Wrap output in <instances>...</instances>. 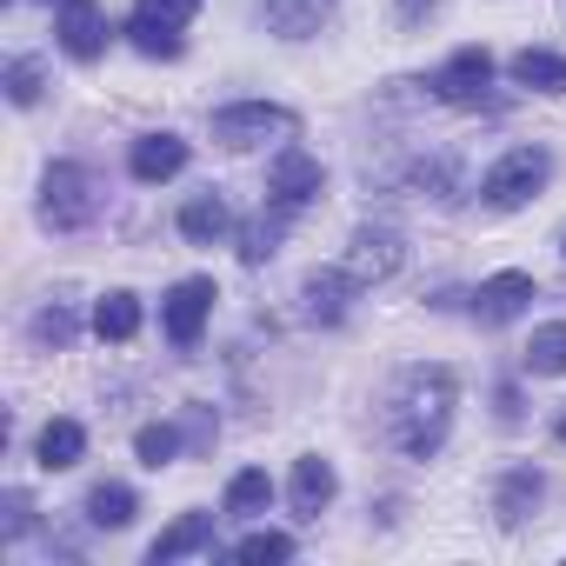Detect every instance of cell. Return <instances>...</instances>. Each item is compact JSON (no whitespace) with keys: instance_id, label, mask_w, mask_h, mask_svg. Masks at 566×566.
Here are the masks:
<instances>
[{"instance_id":"obj_1","label":"cell","mask_w":566,"mask_h":566,"mask_svg":"<svg viewBox=\"0 0 566 566\" xmlns=\"http://www.w3.org/2000/svg\"><path fill=\"white\" fill-rule=\"evenodd\" d=\"M447 427H453V374L447 367H413L394 394V440L400 453L427 460L447 447Z\"/></svg>"},{"instance_id":"obj_2","label":"cell","mask_w":566,"mask_h":566,"mask_svg":"<svg viewBox=\"0 0 566 566\" xmlns=\"http://www.w3.org/2000/svg\"><path fill=\"white\" fill-rule=\"evenodd\" d=\"M101 200H107V187H101V174L81 167V160H54L48 180H41V220L61 227V233L94 227V220H101Z\"/></svg>"},{"instance_id":"obj_3","label":"cell","mask_w":566,"mask_h":566,"mask_svg":"<svg viewBox=\"0 0 566 566\" xmlns=\"http://www.w3.org/2000/svg\"><path fill=\"white\" fill-rule=\"evenodd\" d=\"M546 180H553V154H546V147H513V154H500V160L486 167L480 200L506 213V207H526Z\"/></svg>"},{"instance_id":"obj_4","label":"cell","mask_w":566,"mask_h":566,"mask_svg":"<svg viewBox=\"0 0 566 566\" xmlns=\"http://www.w3.org/2000/svg\"><path fill=\"white\" fill-rule=\"evenodd\" d=\"M200 0H134V21H127V41L147 54V61H174L180 54V28L193 21Z\"/></svg>"},{"instance_id":"obj_5","label":"cell","mask_w":566,"mask_h":566,"mask_svg":"<svg viewBox=\"0 0 566 566\" xmlns=\"http://www.w3.org/2000/svg\"><path fill=\"white\" fill-rule=\"evenodd\" d=\"M294 114L273 107V101H240V107H220L213 114V140L220 147H260V140H294Z\"/></svg>"},{"instance_id":"obj_6","label":"cell","mask_w":566,"mask_h":566,"mask_svg":"<svg viewBox=\"0 0 566 566\" xmlns=\"http://www.w3.org/2000/svg\"><path fill=\"white\" fill-rule=\"evenodd\" d=\"M486 94H493V54L486 48H460L433 74V101H447V107H480Z\"/></svg>"},{"instance_id":"obj_7","label":"cell","mask_w":566,"mask_h":566,"mask_svg":"<svg viewBox=\"0 0 566 566\" xmlns=\"http://www.w3.org/2000/svg\"><path fill=\"white\" fill-rule=\"evenodd\" d=\"M321 187H327V174H321V160H314V154H301V147H280V154H273L266 200H280L287 213H301L307 200H321Z\"/></svg>"},{"instance_id":"obj_8","label":"cell","mask_w":566,"mask_h":566,"mask_svg":"<svg viewBox=\"0 0 566 566\" xmlns=\"http://www.w3.org/2000/svg\"><path fill=\"white\" fill-rule=\"evenodd\" d=\"M207 314H213V280H180V287L160 301V327H167L174 347H193L200 327H207Z\"/></svg>"},{"instance_id":"obj_9","label":"cell","mask_w":566,"mask_h":566,"mask_svg":"<svg viewBox=\"0 0 566 566\" xmlns=\"http://www.w3.org/2000/svg\"><path fill=\"white\" fill-rule=\"evenodd\" d=\"M407 260V240L394 227H360L354 233V253H347V273L360 280V287H374V280H394Z\"/></svg>"},{"instance_id":"obj_10","label":"cell","mask_w":566,"mask_h":566,"mask_svg":"<svg viewBox=\"0 0 566 566\" xmlns=\"http://www.w3.org/2000/svg\"><path fill=\"white\" fill-rule=\"evenodd\" d=\"M54 34H61V54H67V61H101V48H107V14L94 8V0H61Z\"/></svg>"},{"instance_id":"obj_11","label":"cell","mask_w":566,"mask_h":566,"mask_svg":"<svg viewBox=\"0 0 566 566\" xmlns=\"http://www.w3.org/2000/svg\"><path fill=\"white\" fill-rule=\"evenodd\" d=\"M526 301H533V273H493V280H480L473 314H480L486 327H506V321L526 314Z\"/></svg>"},{"instance_id":"obj_12","label":"cell","mask_w":566,"mask_h":566,"mask_svg":"<svg viewBox=\"0 0 566 566\" xmlns=\"http://www.w3.org/2000/svg\"><path fill=\"white\" fill-rule=\"evenodd\" d=\"M260 14L280 41H314L334 21V0H260Z\"/></svg>"},{"instance_id":"obj_13","label":"cell","mask_w":566,"mask_h":566,"mask_svg":"<svg viewBox=\"0 0 566 566\" xmlns=\"http://www.w3.org/2000/svg\"><path fill=\"white\" fill-rule=\"evenodd\" d=\"M127 167H134V180L160 187V180H174V174L187 167V140H180V134H140L134 154H127Z\"/></svg>"},{"instance_id":"obj_14","label":"cell","mask_w":566,"mask_h":566,"mask_svg":"<svg viewBox=\"0 0 566 566\" xmlns=\"http://www.w3.org/2000/svg\"><path fill=\"white\" fill-rule=\"evenodd\" d=\"M360 287V280L347 273V266H321V273H307V287H301V301H307V314L321 321V327H334V321H347V294Z\"/></svg>"},{"instance_id":"obj_15","label":"cell","mask_w":566,"mask_h":566,"mask_svg":"<svg viewBox=\"0 0 566 566\" xmlns=\"http://www.w3.org/2000/svg\"><path fill=\"white\" fill-rule=\"evenodd\" d=\"M200 546H213V513H180V520L147 546V559H154V566H174L180 553H200Z\"/></svg>"},{"instance_id":"obj_16","label":"cell","mask_w":566,"mask_h":566,"mask_svg":"<svg viewBox=\"0 0 566 566\" xmlns=\"http://www.w3.org/2000/svg\"><path fill=\"white\" fill-rule=\"evenodd\" d=\"M280 233H287V207H260L253 220H240V260L247 266H266L273 253H280Z\"/></svg>"},{"instance_id":"obj_17","label":"cell","mask_w":566,"mask_h":566,"mask_svg":"<svg viewBox=\"0 0 566 566\" xmlns=\"http://www.w3.org/2000/svg\"><path fill=\"white\" fill-rule=\"evenodd\" d=\"M334 486H340V480H334V467H327L321 453L294 460V513H301V520H321V506L334 500Z\"/></svg>"},{"instance_id":"obj_18","label":"cell","mask_w":566,"mask_h":566,"mask_svg":"<svg viewBox=\"0 0 566 566\" xmlns=\"http://www.w3.org/2000/svg\"><path fill=\"white\" fill-rule=\"evenodd\" d=\"M34 453H41V467H48V473H67V467H81V453H87V433H81V420H48V427H41V440H34Z\"/></svg>"},{"instance_id":"obj_19","label":"cell","mask_w":566,"mask_h":566,"mask_svg":"<svg viewBox=\"0 0 566 566\" xmlns=\"http://www.w3.org/2000/svg\"><path fill=\"white\" fill-rule=\"evenodd\" d=\"M513 81L533 87V94H566V54H553V48H526V54H513Z\"/></svg>"},{"instance_id":"obj_20","label":"cell","mask_w":566,"mask_h":566,"mask_svg":"<svg viewBox=\"0 0 566 566\" xmlns=\"http://www.w3.org/2000/svg\"><path fill=\"white\" fill-rule=\"evenodd\" d=\"M227 227H233V213H227V200H220V193H193V200L180 207V233H187V240H200V247H213Z\"/></svg>"},{"instance_id":"obj_21","label":"cell","mask_w":566,"mask_h":566,"mask_svg":"<svg viewBox=\"0 0 566 566\" xmlns=\"http://www.w3.org/2000/svg\"><path fill=\"white\" fill-rule=\"evenodd\" d=\"M94 334H101V340H134V334H140V294L114 287V294L94 307Z\"/></svg>"},{"instance_id":"obj_22","label":"cell","mask_w":566,"mask_h":566,"mask_svg":"<svg viewBox=\"0 0 566 566\" xmlns=\"http://www.w3.org/2000/svg\"><path fill=\"white\" fill-rule=\"evenodd\" d=\"M539 493H546V480L533 473V467H520V473H506V486H500V500H493V513H500V526H520L533 506H539Z\"/></svg>"},{"instance_id":"obj_23","label":"cell","mask_w":566,"mask_h":566,"mask_svg":"<svg viewBox=\"0 0 566 566\" xmlns=\"http://www.w3.org/2000/svg\"><path fill=\"white\" fill-rule=\"evenodd\" d=\"M134 513H140V500H134V486H120V480H107V486H94V493H87V520H94V526H107V533H120Z\"/></svg>"},{"instance_id":"obj_24","label":"cell","mask_w":566,"mask_h":566,"mask_svg":"<svg viewBox=\"0 0 566 566\" xmlns=\"http://www.w3.org/2000/svg\"><path fill=\"white\" fill-rule=\"evenodd\" d=\"M526 374H546V380L566 374V321L533 327V340H526Z\"/></svg>"},{"instance_id":"obj_25","label":"cell","mask_w":566,"mask_h":566,"mask_svg":"<svg viewBox=\"0 0 566 566\" xmlns=\"http://www.w3.org/2000/svg\"><path fill=\"white\" fill-rule=\"evenodd\" d=\"M266 500H273V480H266L260 467H247V473H233V486H227V513H240V520H253V513H266Z\"/></svg>"},{"instance_id":"obj_26","label":"cell","mask_w":566,"mask_h":566,"mask_svg":"<svg viewBox=\"0 0 566 566\" xmlns=\"http://www.w3.org/2000/svg\"><path fill=\"white\" fill-rule=\"evenodd\" d=\"M233 559H247V566H280V559H294V539L273 533V526H260V533H247V539L233 546Z\"/></svg>"},{"instance_id":"obj_27","label":"cell","mask_w":566,"mask_h":566,"mask_svg":"<svg viewBox=\"0 0 566 566\" xmlns=\"http://www.w3.org/2000/svg\"><path fill=\"white\" fill-rule=\"evenodd\" d=\"M134 453H140V467H167V460L180 453V433H174L167 420H154V427L134 433Z\"/></svg>"},{"instance_id":"obj_28","label":"cell","mask_w":566,"mask_h":566,"mask_svg":"<svg viewBox=\"0 0 566 566\" xmlns=\"http://www.w3.org/2000/svg\"><path fill=\"white\" fill-rule=\"evenodd\" d=\"M8 101H14V107H34V101H41V67H34V61H14V67H8Z\"/></svg>"},{"instance_id":"obj_29","label":"cell","mask_w":566,"mask_h":566,"mask_svg":"<svg viewBox=\"0 0 566 566\" xmlns=\"http://www.w3.org/2000/svg\"><path fill=\"white\" fill-rule=\"evenodd\" d=\"M34 334L54 340V347H67V340H74V314H67V307H48V314L34 321Z\"/></svg>"},{"instance_id":"obj_30","label":"cell","mask_w":566,"mask_h":566,"mask_svg":"<svg viewBox=\"0 0 566 566\" xmlns=\"http://www.w3.org/2000/svg\"><path fill=\"white\" fill-rule=\"evenodd\" d=\"M34 526V506H28V493H8V539H21Z\"/></svg>"},{"instance_id":"obj_31","label":"cell","mask_w":566,"mask_h":566,"mask_svg":"<svg viewBox=\"0 0 566 566\" xmlns=\"http://www.w3.org/2000/svg\"><path fill=\"white\" fill-rule=\"evenodd\" d=\"M400 8H407V14H427V8H433V0H400Z\"/></svg>"},{"instance_id":"obj_32","label":"cell","mask_w":566,"mask_h":566,"mask_svg":"<svg viewBox=\"0 0 566 566\" xmlns=\"http://www.w3.org/2000/svg\"><path fill=\"white\" fill-rule=\"evenodd\" d=\"M559 440H566V420H559Z\"/></svg>"}]
</instances>
